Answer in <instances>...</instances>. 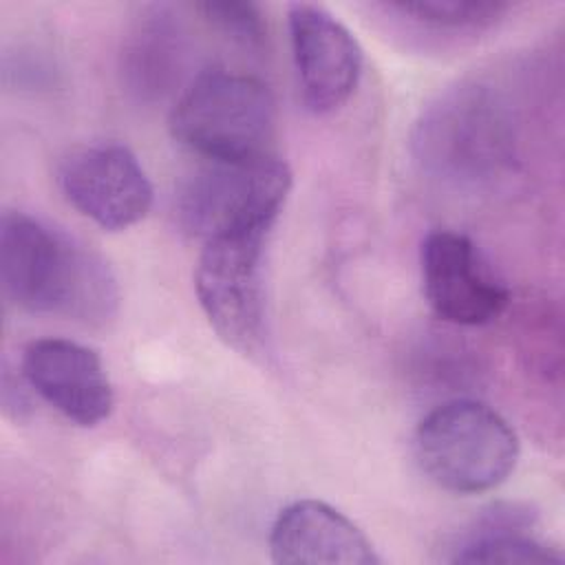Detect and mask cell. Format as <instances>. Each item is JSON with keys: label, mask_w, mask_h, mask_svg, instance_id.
<instances>
[{"label": "cell", "mask_w": 565, "mask_h": 565, "mask_svg": "<svg viewBox=\"0 0 565 565\" xmlns=\"http://www.w3.org/2000/svg\"><path fill=\"white\" fill-rule=\"evenodd\" d=\"M26 384L68 422L102 424L115 406L113 384L102 358L66 338L33 340L22 353Z\"/></svg>", "instance_id": "cell-10"}, {"label": "cell", "mask_w": 565, "mask_h": 565, "mask_svg": "<svg viewBox=\"0 0 565 565\" xmlns=\"http://www.w3.org/2000/svg\"><path fill=\"white\" fill-rule=\"evenodd\" d=\"M413 148L422 166L446 181L486 183L512 163V119L486 86H459L422 113Z\"/></svg>", "instance_id": "cell-3"}, {"label": "cell", "mask_w": 565, "mask_h": 565, "mask_svg": "<svg viewBox=\"0 0 565 565\" xmlns=\"http://www.w3.org/2000/svg\"><path fill=\"white\" fill-rule=\"evenodd\" d=\"M203 15L216 24L221 31L230 33L243 44L258 46L265 40V20L254 2H203L199 4Z\"/></svg>", "instance_id": "cell-14"}, {"label": "cell", "mask_w": 565, "mask_h": 565, "mask_svg": "<svg viewBox=\"0 0 565 565\" xmlns=\"http://www.w3.org/2000/svg\"><path fill=\"white\" fill-rule=\"evenodd\" d=\"M64 199L108 232L139 223L152 207V183L130 148L90 143L71 150L57 172Z\"/></svg>", "instance_id": "cell-7"}, {"label": "cell", "mask_w": 565, "mask_h": 565, "mask_svg": "<svg viewBox=\"0 0 565 565\" xmlns=\"http://www.w3.org/2000/svg\"><path fill=\"white\" fill-rule=\"evenodd\" d=\"M536 514L523 503H494L477 514L452 543V563H563V554L534 536Z\"/></svg>", "instance_id": "cell-12"}, {"label": "cell", "mask_w": 565, "mask_h": 565, "mask_svg": "<svg viewBox=\"0 0 565 565\" xmlns=\"http://www.w3.org/2000/svg\"><path fill=\"white\" fill-rule=\"evenodd\" d=\"M0 285L22 311L106 322L119 302L108 263L38 218L7 210L0 221Z\"/></svg>", "instance_id": "cell-1"}, {"label": "cell", "mask_w": 565, "mask_h": 565, "mask_svg": "<svg viewBox=\"0 0 565 565\" xmlns=\"http://www.w3.org/2000/svg\"><path fill=\"white\" fill-rule=\"evenodd\" d=\"M289 190V166L269 152L245 161H210L183 188L179 214L201 241L245 227L271 230Z\"/></svg>", "instance_id": "cell-6"}, {"label": "cell", "mask_w": 565, "mask_h": 565, "mask_svg": "<svg viewBox=\"0 0 565 565\" xmlns=\"http://www.w3.org/2000/svg\"><path fill=\"white\" fill-rule=\"evenodd\" d=\"M415 452L439 488L481 494L512 475L521 448L516 433L494 408L475 399H450L419 422Z\"/></svg>", "instance_id": "cell-4"}, {"label": "cell", "mask_w": 565, "mask_h": 565, "mask_svg": "<svg viewBox=\"0 0 565 565\" xmlns=\"http://www.w3.org/2000/svg\"><path fill=\"white\" fill-rule=\"evenodd\" d=\"M269 554L280 565H380L373 543L324 501H294L276 516Z\"/></svg>", "instance_id": "cell-11"}, {"label": "cell", "mask_w": 565, "mask_h": 565, "mask_svg": "<svg viewBox=\"0 0 565 565\" xmlns=\"http://www.w3.org/2000/svg\"><path fill=\"white\" fill-rule=\"evenodd\" d=\"M287 18L305 108L313 115L342 108L362 77L364 53L360 42L320 4L294 2Z\"/></svg>", "instance_id": "cell-8"}, {"label": "cell", "mask_w": 565, "mask_h": 565, "mask_svg": "<svg viewBox=\"0 0 565 565\" xmlns=\"http://www.w3.org/2000/svg\"><path fill=\"white\" fill-rule=\"evenodd\" d=\"M269 232L245 227L205 238L194 269V291L210 327L241 355L265 349L263 256Z\"/></svg>", "instance_id": "cell-5"}, {"label": "cell", "mask_w": 565, "mask_h": 565, "mask_svg": "<svg viewBox=\"0 0 565 565\" xmlns=\"http://www.w3.org/2000/svg\"><path fill=\"white\" fill-rule=\"evenodd\" d=\"M419 263L424 296L441 320L475 327L499 318L508 307V287L466 234L430 232Z\"/></svg>", "instance_id": "cell-9"}, {"label": "cell", "mask_w": 565, "mask_h": 565, "mask_svg": "<svg viewBox=\"0 0 565 565\" xmlns=\"http://www.w3.org/2000/svg\"><path fill=\"white\" fill-rule=\"evenodd\" d=\"M274 121V95L263 79L212 66L183 90L168 128L174 141L207 161H245L267 154Z\"/></svg>", "instance_id": "cell-2"}, {"label": "cell", "mask_w": 565, "mask_h": 565, "mask_svg": "<svg viewBox=\"0 0 565 565\" xmlns=\"http://www.w3.org/2000/svg\"><path fill=\"white\" fill-rule=\"evenodd\" d=\"M386 9L437 29H486L501 20L510 4L490 0H424L397 2Z\"/></svg>", "instance_id": "cell-13"}]
</instances>
